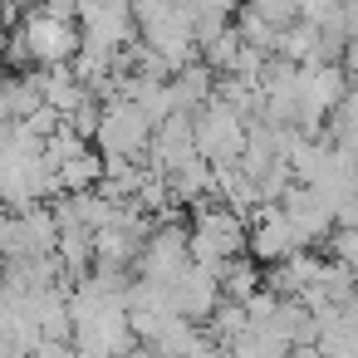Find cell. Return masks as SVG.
I'll return each mask as SVG.
<instances>
[{"label":"cell","mask_w":358,"mask_h":358,"mask_svg":"<svg viewBox=\"0 0 358 358\" xmlns=\"http://www.w3.org/2000/svg\"><path fill=\"white\" fill-rule=\"evenodd\" d=\"M45 15H59V20H79V0H40Z\"/></svg>","instance_id":"7402d4cb"},{"label":"cell","mask_w":358,"mask_h":358,"mask_svg":"<svg viewBox=\"0 0 358 358\" xmlns=\"http://www.w3.org/2000/svg\"><path fill=\"white\" fill-rule=\"evenodd\" d=\"M275 211L289 221V231L299 236V245H304V250L334 236V206H329V196H319L314 187H299V182H294V187L280 196V206H275Z\"/></svg>","instance_id":"52a82bcc"},{"label":"cell","mask_w":358,"mask_h":358,"mask_svg":"<svg viewBox=\"0 0 358 358\" xmlns=\"http://www.w3.org/2000/svg\"><path fill=\"white\" fill-rule=\"evenodd\" d=\"M221 299H231V304H245L255 289H260V265L250 260V255H231L226 265H221Z\"/></svg>","instance_id":"4fadbf2b"},{"label":"cell","mask_w":358,"mask_h":358,"mask_svg":"<svg viewBox=\"0 0 358 358\" xmlns=\"http://www.w3.org/2000/svg\"><path fill=\"white\" fill-rule=\"evenodd\" d=\"M167 94H172V108L192 118L196 108L211 103V94H216V74L196 59V64H187V69H177V74L167 79Z\"/></svg>","instance_id":"7c38bea8"},{"label":"cell","mask_w":358,"mask_h":358,"mask_svg":"<svg viewBox=\"0 0 358 358\" xmlns=\"http://www.w3.org/2000/svg\"><path fill=\"white\" fill-rule=\"evenodd\" d=\"M94 6H103V0H79V15H84V10H94Z\"/></svg>","instance_id":"d4e9b609"},{"label":"cell","mask_w":358,"mask_h":358,"mask_svg":"<svg viewBox=\"0 0 358 358\" xmlns=\"http://www.w3.org/2000/svg\"><path fill=\"white\" fill-rule=\"evenodd\" d=\"M236 55H241V35H236V25H231V30H221L211 45H201V50H196V59H201L211 74H231Z\"/></svg>","instance_id":"e0dca14e"},{"label":"cell","mask_w":358,"mask_h":358,"mask_svg":"<svg viewBox=\"0 0 358 358\" xmlns=\"http://www.w3.org/2000/svg\"><path fill=\"white\" fill-rule=\"evenodd\" d=\"M138 40L177 74V69H187V64H196V40H192V20L177 10V6H167L157 20H148L143 30H138Z\"/></svg>","instance_id":"8992f818"},{"label":"cell","mask_w":358,"mask_h":358,"mask_svg":"<svg viewBox=\"0 0 358 358\" xmlns=\"http://www.w3.org/2000/svg\"><path fill=\"white\" fill-rule=\"evenodd\" d=\"M0 6H6V10H10V15H15V20H20V15H25V10H30V6H40V0H0Z\"/></svg>","instance_id":"cb8c5ba5"},{"label":"cell","mask_w":358,"mask_h":358,"mask_svg":"<svg viewBox=\"0 0 358 358\" xmlns=\"http://www.w3.org/2000/svg\"><path fill=\"white\" fill-rule=\"evenodd\" d=\"M25 74H30L35 94H40V103H45L50 113H59V118H64V113H74V108L84 103V94H89V89L74 79V69H69V64H55V69H25Z\"/></svg>","instance_id":"8fae6325"},{"label":"cell","mask_w":358,"mask_h":358,"mask_svg":"<svg viewBox=\"0 0 358 358\" xmlns=\"http://www.w3.org/2000/svg\"><path fill=\"white\" fill-rule=\"evenodd\" d=\"M0 50H6V30H0Z\"/></svg>","instance_id":"484cf974"},{"label":"cell","mask_w":358,"mask_h":358,"mask_svg":"<svg viewBox=\"0 0 358 358\" xmlns=\"http://www.w3.org/2000/svg\"><path fill=\"white\" fill-rule=\"evenodd\" d=\"M236 35L245 50H260V55H275V40H280V30L270 20H260L255 10H236Z\"/></svg>","instance_id":"2e32d148"},{"label":"cell","mask_w":358,"mask_h":358,"mask_svg":"<svg viewBox=\"0 0 358 358\" xmlns=\"http://www.w3.org/2000/svg\"><path fill=\"white\" fill-rule=\"evenodd\" d=\"M55 216L50 206H25V211H6L0 216V255L10 260H35V255H55Z\"/></svg>","instance_id":"5b68a950"},{"label":"cell","mask_w":358,"mask_h":358,"mask_svg":"<svg viewBox=\"0 0 358 358\" xmlns=\"http://www.w3.org/2000/svg\"><path fill=\"white\" fill-rule=\"evenodd\" d=\"M245 10H255L260 20H270L275 30H285V25H294V20H299V0H250Z\"/></svg>","instance_id":"d6986e66"},{"label":"cell","mask_w":358,"mask_h":358,"mask_svg":"<svg viewBox=\"0 0 358 358\" xmlns=\"http://www.w3.org/2000/svg\"><path fill=\"white\" fill-rule=\"evenodd\" d=\"M25 55H30V69H55V64H69L79 55V20H59V15H45L40 6H30L15 25Z\"/></svg>","instance_id":"6da1fadb"},{"label":"cell","mask_w":358,"mask_h":358,"mask_svg":"<svg viewBox=\"0 0 358 358\" xmlns=\"http://www.w3.org/2000/svg\"><path fill=\"white\" fill-rule=\"evenodd\" d=\"M187 265H192V255H187V226H177V221H157L152 236L143 241L138 260H133V280L167 289Z\"/></svg>","instance_id":"277c9868"},{"label":"cell","mask_w":358,"mask_h":358,"mask_svg":"<svg viewBox=\"0 0 358 358\" xmlns=\"http://www.w3.org/2000/svg\"><path fill=\"white\" fill-rule=\"evenodd\" d=\"M25 358H79V353H74L69 343H35Z\"/></svg>","instance_id":"603a6c76"},{"label":"cell","mask_w":358,"mask_h":358,"mask_svg":"<svg viewBox=\"0 0 358 358\" xmlns=\"http://www.w3.org/2000/svg\"><path fill=\"white\" fill-rule=\"evenodd\" d=\"M192 138L206 167H236L245 152V118H236L221 99H211L206 108L192 113Z\"/></svg>","instance_id":"7a4b0ae2"},{"label":"cell","mask_w":358,"mask_h":358,"mask_svg":"<svg viewBox=\"0 0 358 358\" xmlns=\"http://www.w3.org/2000/svg\"><path fill=\"white\" fill-rule=\"evenodd\" d=\"M99 182H103V157H99V152H79L74 162L59 167V192H64V196H74V192H94Z\"/></svg>","instance_id":"9a60e30c"},{"label":"cell","mask_w":358,"mask_h":358,"mask_svg":"<svg viewBox=\"0 0 358 358\" xmlns=\"http://www.w3.org/2000/svg\"><path fill=\"white\" fill-rule=\"evenodd\" d=\"M226 358H294V348L280 343L270 329H241V334L226 343Z\"/></svg>","instance_id":"5bb4252c"},{"label":"cell","mask_w":358,"mask_h":358,"mask_svg":"<svg viewBox=\"0 0 358 358\" xmlns=\"http://www.w3.org/2000/svg\"><path fill=\"white\" fill-rule=\"evenodd\" d=\"M187 162H196V138H192V118L187 113H172L167 123H157L152 128V143H148V172L152 177H172V172H182Z\"/></svg>","instance_id":"ba28073f"},{"label":"cell","mask_w":358,"mask_h":358,"mask_svg":"<svg viewBox=\"0 0 358 358\" xmlns=\"http://www.w3.org/2000/svg\"><path fill=\"white\" fill-rule=\"evenodd\" d=\"M167 304H172V314L177 319H187V324H206L211 319V309L221 304V280L211 275V270H201V265H187L172 285H167Z\"/></svg>","instance_id":"9c48e42d"},{"label":"cell","mask_w":358,"mask_h":358,"mask_svg":"<svg viewBox=\"0 0 358 358\" xmlns=\"http://www.w3.org/2000/svg\"><path fill=\"white\" fill-rule=\"evenodd\" d=\"M99 157H123V162H148V143H152V123L138 113V103L128 99H108L103 118H99Z\"/></svg>","instance_id":"3957f363"},{"label":"cell","mask_w":358,"mask_h":358,"mask_svg":"<svg viewBox=\"0 0 358 358\" xmlns=\"http://www.w3.org/2000/svg\"><path fill=\"white\" fill-rule=\"evenodd\" d=\"M196 334H201L196 324H187V319H172V324H167V329L152 338V353H157V358H182V353L192 348V338H196Z\"/></svg>","instance_id":"ac0fdd59"},{"label":"cell","mask_w":358,"mask_h":358,"mask_svg":"<svg viewBox=\"0 0 358 358\" xmlns=\"http://www.w3.org/2000/svg\"><path fill=\"white\" fill-rule=\"evenodd\" d=\"M245 250H250V260L260 265H280L285 255H294V250H304L299 245V236L289 231V221L275 211V206H260L250 221H245Z\"/></svg>","instance_id":"30bf717a"},{"label":"cell","mask_w":358,"mask_h":358,"mask_svg":"<svg viewBox=\"0 0 358 358\" xmlns=\"http://www.w3.org/2000/svg\"><path fill=\"white\" fill-rule=\"evenodd\" d=\"M182 358H226V348H221L216 338H206V334H196V338H192V348H187Z\"/></svg>","instance_id":"44dd1931"},{"label":"cell","mask_w":358,"mask_h":358,"mask_svg":"<svg viewBox=\"0 0 358 358\" xmlns=\"http://www.w3.org/2000/svg\"><path fill=\"white\" fill-rule=\"evenodd\" d=\"M338 40L343 45L358 40V0H338Z\"/></svg>","instance_id":"ffe728a7"}]
</instances>
